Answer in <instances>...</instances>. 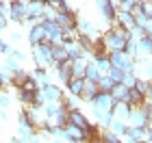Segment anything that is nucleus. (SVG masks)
Returning <instances> with one entry per match:
<instances>
[{"label":"nucleus","mask_w":152,"mask_h":143,"mask_svg":"<svg viewBox=\"0 0 152 143\" xmlns=\"http://www.w3.org/2000/svg\"><path fill=\"white\" fill-rule=\"evenodd\" d=\"M124 54H128L130 59H135V61H137V41L128 39V41H126V48H124Z\"/></svg>","instance_id":"obj_30"},{"label":"nucleus","mask_w":152,"mask_h":143,"mask_svg":"<svg viewBox=\"0 0 152 143\" xmlns=\"http://www.w3.org/2000/svg\"><path fill=\"white\" fill-rule=\"evenodd\" d=\"M113 117L115 119H122V121H128L130 113H133V106L128 104V102H115L113 104Z\"/></svg>","instance_id":"obj_10"},{"label":"nucleus","mask_w":152,"mask_h":143,"mask_svg":"<svg viewBox=\"0 0 152 143\" xmlns=\"http://www.w3.org/2000/svg\"><path fill=\"white\" fill-rule=\"evenodd\" d=\"M113 104H115V100L111 98V93H98V98L91 102V106L98 108V111H102V113H111Z\"/></svg>","instance_id":"obj_7"},{"label":"nucleus","mask_w":152,"mask_h":143,"mask_svg":"<svg viewBox=\"0 0 152 143\" xmlns=\"http://www.w3.org/2000/svg\"><path fill=\"white\" fill-rule=\"evenodd\" d=\"M137 78H139V76H137L135 72H128V74H124L122 85L126 87V89H133V87H135V83H137Z\"/></svg>","instance_id":"obj_29"},{"label":"nucleus","mask_w":152,"mask_h":143,"mask_svg":"<svg viewBox=\"0 0 152 143\" xmlns=\"http://www.w3.org/2000/svg\"><path fill=\"white\" fill-rule=\"evenodd\" d=\"M37 93H39V98L44 100V104H48V102H61L63 95H65V91L61 89V85H57V83H50V85L41 87Z\"/></svg>","instance_id":"obj_4"},{"label":"nucleus","mask_w":152,"mask_h":143,"mask_svg":"<svg viewBox=\"0 0 152 143\" xmlns=\"http://www.w3.org/2000/svg\"><path fill=\"white\" fill-rule=\"evenodd\" d=\"M7 26H9V20L0 15V33H4V30H7Z\"/></svg>","instance_id":"obj_40"},{"label":"nucleus","mask_w":152,"mask_h":143,"mask_svg":"<svg viewBox=\"0 0 152 143\" xmlns=\"http://www.w3.org/2000/svg\"><path fill=\"white\" fill-rule=\"evenodd\" d=\"M63 44H65V41H63ZM63 44H61V46H52V57H54V65H52V67H59V65H63L65 61H70L67 50H65Z\"/></svg>","instance_id":"obj_16"},{"label":"nucleus","mask_w":152,"mask_h":143,"mask_svg":"<svg viewBox=\"0 0 152 143\" xmlns=\"http://www.w3.org/2000/svg\"><path fill=\"white\" fill-rule=\"evenodd\" d=\"M100 141H102V143H122V137H117V134H113L111 130L102 128V132H100Z\"/></svg>","instance_id":"obj_27"},{"label":"nucleus","mask_w":152,"mask_h":143,"mask_svg":"<svg viewBox=\"0 0 152 143\" xmlns=\"http://www.w3.org/2000/svg\"><path fill=\"white\" fill-rule=\"evenodd\" d=\"M65 50H67V57H70V61H80V59H87L85 52H83V48L76 44V41H65ZM89 61V59H87Z\"/></svg>","instance_id":"obj_13"},{"label":"nucleus","mask_w":152,"mask_h":143,"mask_svg":"<svg viewBox=\"0 0 152 143\" xmlns=\"http://www.w3.org/2000/svg\"><path fill=\"white\" fill-rule=\"evenodd\" d=\"M70 124H72V126H76V128H78V130H83V132L91 130V128L96 126L94 121H91L85 113L80 111V108H76V111H70Z\"/></svg>","instance_id":"obj_6"},{"label":"nucleus","mask_w":152,"mask_h":143,"mask_svg":"<svg viewBox=\"0 0 152 143\" xmlns=\"http://www.w3.org/2000/svg\"><path fill=\"white\" fill-rule=\"evenodd\" d=\"M11 95H9V91H0V108H2V111H7V108L11 106Z\"/></svg>","instance_id":"obj_32"},{"label":"nucleus","mask_w":152,"mask_h":143,"mask_svg":"<svg viewBox=\"0 0 152 143\" xmlns=\"http://www.w3.org/2000/svg\"><path fill=\"white\" fill-rule=\"evenodd\" d=\"M31 78L39 85V89L52 83V80H50V70H46V67H35V70L31 72Z\"/></svg>","instance_id":"obj_11"},{"label":"nucleus","mask_w":152,"mask_h":143,"mask_svg":"<svg viewBox=\"0 0 152 143\" xmlns=\"http://www.w3.org/2000/svg\"><path fill=\"white\" fill-rule=\"evenodd\" d=\"M94 65H96V70L100 72V76H107V74H109V70H111V61H109V57L94 59Z\"/></svg>","instance_id":"obj_23"},{"label":"nucleus","mask_w":152,"mask_h":143,"mask_svg":"<svg viewBox=\"0 0 152 143\" xmlns=\"http://www.w3.org/2000/svg\"><path fill=\"white\" fill-rule=\"evenodd\" d=\"M96 7H98L100 17H102V22H104L107 26L115 24V17H117V0H100V2H96Z\"/></svg>","instance_id":"obj_2"},{"label":"nucleus","mask_w":152,"mask_h":143,"mask_svg":"<svg viewBox=\"0 0 152 143\" xmlns=\"http://www.w3.org/2000/svg\"><path fill=\"white\" fill-rule=\"evenodd\" d=\"M111 98H113L115 102H126V100H128V89H126L122 83H117L113 89H111Z\"/></svg>","instance_id":"obj_20"},{"label":"nucleus","mask_w":152,"mask_h":143,"mask_svg":"<svg viewBox=\"0 0 152 143\" xmlns=\"http://www.w3.org/2000/svg\"><path fill=\"white\" fill-rule=\"evenodd\" d=\"M9 41L11 44H20V41H22V33H9Z\"/></svg>","instance_id":"obj_38"},{"label":"nucleus","mask_w":152,"mask_h":143,"mask_svg":"<svg viewBox=\"0 0 152 143\" xmlns=\"http://www.w3.org/2000/svg\"><path fill=\"white\" fill-rule=\"evenodd\" d=\"M126 137L139 141V143H143V141H148V128H128Z\"/></svg>","instance_id":"obj_21"},{"label":"nucleus","mask_w":152,"mask_h":143,"mask_svg":"<svg viewBox=\"0 0 152 143\" xmlns=\"http://www.w3.org/2000/svg\"><path fill=\"white\" fill-rule=\"evenodd\" d=\"M9 143H22V141H18V139H15V137H13V139H11V141H9Z\"/></svg>","instance_id":"obj_45"},{"label":"nucleus","mask_w":152,"mask_h":143,"mask_svg":"<svg viewBox=\"0 0 152 143\" xmlns=\"http://www.w3.org/2000/svg\"><path fill=\"white\" fill-rule=\"evenodd\" d=\"M61 104H63V108H65L67 113H70V111H76V108H78L80 98H74V95L65 93V95H63V100H61Z\"/></svg>","instance_id":"obj_24"},{"label":"nucleus","mask_w":152,"mask_h":143,"mask_svg":"<svg viewBox=\"0 0 152 143\" xmlns=\"http://www.w3.org/2000/svg\"><path fill=\"white\" fill-rule=\"evenodd\" d=\"M41 141H44V139H41V134H39V132H33L31 139L26 141V143H41Z\"/></svg>","instance_id":"obj_39"},{"label":"nucleus","mask_w":152,"mask_h":143,"mask_svg":"<svg viewBox=\"0 0 152 143\" xmlns=\"http://www.w3.org/2000/svg\"><path fill=\"white\" fill-rule=\"evenodd\" d=\"M148 126H152V108H150V115H148Z\"/></svg>","instance_id":"obj_44"},{"label":"nucleus","mask_w":152,"mask_h":143,"mask_svg":"<svg viewBox=\"0 0 152 143\" xmlns=\"http://www.w3.org/2000/svg\"><path fill=\"white\" fill-rule=\"evenodd\" d=\"M31 54H33V61H35V67H46L50 70L54 65V57H52V46L44 41L39 46H33L31 48Z\"/></svg>","instance_id":"obj_1"},{"label":"nucleus","mask_w":152,"mask_h":143,"mask_svg":"<svg viewBox=\"0 0 152 143\" xmlns=\"http://www.w3.org/2000/svg\"><path fill=\"white\" fill-rule=\"evenodd\" d=\"M28 2H22V0H11V11H9V22L13 24H24V20L28 17V9H26Z\"/></svg>","instance_id":"obj_5"},{"label":"nucleus","mask_w":152,"mask_h":143,"mask_svg":"<svg viewBox=\"0 0 152 143\" xmlns=\"http://www.w3.org/2000/svg\"><path fill=\"white\" fill-rule=\"evenodd\" d=\"M9 57H13V59L18 61V63H22V61H26V54H24L22 50H15V48L11 50V54H9Z\"/></svg>","instance_id":"obj_37"},{"label":"nucleus","mask_w":152,"mask_h":143,"mask_svg":"<svg viewBox=\"0 0 152 143\" xmlns=\"http://www.w3.org/2000/svg\"><path fill=\"white\" fill-rule=\"evenodd\" d=\"M2 121H7V111H2V108H0V124H2Z\"/></svg>","instance_id":"obj_42"},{"label":"nucleus","mask_w":152,"mask_h":143,"mask_svg":"<svg viewBox=\"0 0 152 143\" xmlns=\"http://www.w3.org/2000/svg\"><path fill=\"white\" fill-rule=\"evenodd\" d=\"M98 85L96 83H89V80H85V89H83V93H80V102H89V104H91V102L98 98Z\"/></svg>","instance_id":"obj_12"},{"label":"nucleus","mask_w":152,"mask_h":143,"mask_svg":"<svg viewBox=\"0 0 152 143\" xmlns=\"http://www.w3.org/2000/svg\"><path fill=\"white\" fill-rule=\"evenodd\" d=\"M22 91H28V93H37V91H39V85H37V83H35V80H33V78H28V80H26V83H24Z\"/></svg>","instance_id":"obj_35"},{"label":"nucleus","mask_w":152,"mask_h":143,"mask_svg":"<svg viewBox=\"0 0 152 143\" xmlns=\"http://www.w3.org/2000/svg\"><path fill=\"white\" fill-rule=\"evenodd\" d=\"M109 61H111V67H115V70H120L124 74L135 72V59H130L124 52H111L109 54Z\"/></svg>","instance_id":"obj_3"},{"label":"nucleus","mask_w":152,"mask_h":143,"mask_svg":"<svg viewBox=\"0 0 152 143\" xmlns=\"http://www.w3.org/2000/svg\"><path fill=\"white\" fill-rule=\"evenodd\" d=\"M122 143H139V141H135V139H128V137H124Z\"/></svg>","instance_id":"obj_43"},{"label":"nucleus","mask_w":152,"mask_h":143,"mask_svg":"<svg viewBox=\"0 0 152 143\" xmlns=\"http://www.w3.org/2000/svg\"><path fill=\"white\" fill-rule=\"evenodd\" d=\"M148 37H150V39H152V33H150V35H148Z\"/></svg>","instance_id":"obj_48"},{"label":"nucleus","mask_w":152,"mask_h":143,"mask_svg":"<svg viewBox=\"0 0 152 143\" xmlns=\"http://www.w3.org/2000/svg\"><path fill=\"white\" fill-rule=\"evenodd\" d=\"M146 59H152V39L148 35L137 41V61H146Z\"/></svg>","instance_id":"obj_8"},{"label":"nucleus","mask_w":152,"mask_h":143,"mask_svg":"<svg viewBox=\"0 0 152 143\" xmlns=\"http://www.w3.org/2000/svg\"><path fill=\"white\" fill-rule=\"evenodd\" d=\"M143 143H152V141H150V139H148V141H143Z\"/></svg>","instance_id":"obj_47"},{"label":"nucleus","mask_w":152,"mask_h":143,"mask_svg":"<svg viewBox=\"0 0 152 143\" xmlns=\"http://www.w3.org/2000/svg\"><path fill=\"white\" fill-rule=\"evenodd\" d=\"M107 130H111L113 134H117V137L124 139V137H126V132H128V124H126V121H122V119H115L113 117V121L109 124Z\"/></svg>","instance_id":"obj_17"},{"label":"nucleus","mask_w":152,"mask_h":143,"mask_svg":"<svg viewBox=\"0 0 152 143\" xmlns=\"http://www.w3.org/2000/svg\"><path fill=\"white\" fill-rule=\"evenodd\" d=\"M113 87H115V83H113L109 76H102V78L98 80V91H100V93H111Z\"/></svg>","instance_id":"obj_26"},{"label":"nucleus","mask_w":152,"mask_h":143,"mask_svg":"<svg viewBox=\"0 0 152 143\" xmlns=\"http://www.w3.org/2000/svg\"><path fill=\"white\" fill-rule=\"evenodd\" d=\"M87 59H80V61H72V78H85V72H87Z\"/></svg>","instance_id":"obj_19"},{"label":"nucleus","mask_w":152,"mask_h":143,"mask_svg":"<svg viewBox=\"0 0 152 143\" xmlns=\"http://www.w3.org/2000/svg\"><path fill=\"white\" fill-rule=\"evenodd\" d=\"M63 130H65V134H67V143H78V141L83 139V130H78V128L72 126V124H67Z\"/></svg>","instance_id":"obj_22"},{"label":"nucleus","mask_w":152,"mask_h":143,"mask_svg":"<svg viewBox=\"0 0 152 143\" xmlns=\"http://www.w3.org/2000/svg\"><path fill=\"white\" fill-rule=\"evenodd\" d=\"M135 89L139 91V93H143V95H146V93H148V89H150V80H146V78H137Z\"/></svg>","instance_id":"obj_31"},{"label":"nucleus","mask_w":152,"mask_h":143,"mask_svg":"<svg viewBox=\"0 0 152 143\" xmlns=\"http://www.w3.org/2000/svg\"><path fill=\"white\" fill-rule=\"evenodd\" d=\"M100 72L96 70V65H94V61H89L87 63V72H85V80H89V83H96L98 85V80H100Z\"/></svg>","instance_id":"obj_25"},{"label":"nucleus","mask_w":152,"mask_h":143,"mask_svg":"<svg viewBox=\"0 0 152 143\" xmlns=\"http://www.w3.org/2000/svg\"><path fill=\"white\" fill-rule=\"evenodd\" d=\"M11 50H13V48L9 46V41L0 37V54H4V57H9V54H11Z\"/></svg>","instance_id":"obj_36"},{"label":"nucleus","mask_w":152,"mask_h":143,"mask_svg":"<svg viewBox=\"0 0 152 143\" xmlns=\"http://www.w3.org/2000/svg\"><path fill=\"white\" fill-rule=\"evenodd\" d=\"M26 39H28L31 48H33V46H39V44L46 41V33H44V28H41L39 24H35V26H31V28H28V33H26Z\"/></svg>","instance_id":"obj_9"},{"label":"nucleus","mask_w":152,"mask_h":143,"mask_svg":"<svg viewBox=\"0 0 152 143\" xmlns=\"http://www.w3.org/2000/svg\"><path fill=\"white\" fill-rule=\"evenodd\" d=\"M128 37L133 39V41H139V39H143V37H146V30H143V28H139V26H135V28L128 33Z\"/></svg>","instance_id":"obj_33"},{"label":"nucleus","mask_w":152,"mask_h":143,"mask_svg":"<svg viewBox=\"0 0 152 143\" xmlns=\"http://www.w3.org/2000/svg\"><path fill=\"white\" fill-rule=\"evenodd\" d=\"M109 78L113 80V83L117 85V83H122V78H124V72H120V70H115V67H111V70H109V74H107Z\"/></svg>","instance_id":"obj_34"},{"label":"nucleus","mask_w":152,"mask_h":143,"mask_svg":"<svg viewBox=\"0 0 152 143\" xmlns=\"http://www.w3.org/2000/svg\"><path fill=\"white\" fill-rule=\"evenodd\" d=\"M31 78V72H26L24 70V67H22V70H18L15 74H13V78H11V89H22V87H24V83H26V80H28Z\"/></svg>","instance_id":"obj_15"},{"label":"nucleus","mask_w":152,"mask_h":143,"mask_svg":"<svg viewBox=\"0 0 152 143\" xmlns=\"http://www.w3.org/2000/svg\"><path fill=\"white\" fill-rule=\"evenodd\" d=\"M65 89L70 95H74V98H80L83 89H85V78H70V83L65 85Z\"/></svg>","instance_id":"obj_14"},{"label":"nucleus","mask_w":152,"mask_h":143,"mask_svg":"<svg viewBox=\"0 0 152 143\" xmlns=\"http://www.w3.org/2000/svg\"><path fill=\"white\" fill-rule=\"evenodd\" d=\"M52 143H63V141H59V139H52Z\"/></svg>","instance_id":"obj_46"},{"label":"nucleus","mask_w":152,"mask_h":143,"mask_svg":"<svg viewBox=\"0 0 152 143\" xmlns=\"http://www.w3.org/2000/svg\"><path fill=\"white\" fill-rule=\"evenodd\" d=\"M0 63H2L11 74H15L18 70H22V63H18V61L13 59V57H4V61H0Z\"/></svg>","instance_id":"obj_28"},{"label":"nucleus","mask_w":152,"mask_h":143,"mask_svg":"<svg viewBox=\"0 0 152 143\" xmlns=\"http://www.w3.org/2000/svg\"><path fill=\"white\" fill-rule=\"evenodd\" d=\"M4 87L9 89V83H7V80H4V76L0 74V91H4Z\"/></svg>","instance_id":"obj_41"},{"label":"nucleus","mask_w":152,"mask_h":143,"mask_svg":"<svg viewBox=\"0 0 152 143\" xmlns=\"http://www.w3.org/2000/svg\"><path fill=\"white\" fill-rule=\"evenodd\" d=\"M126 102H128L133 108H139V106H143V102H146V95L139 93V91L133 87V89H128V100H126Z\"/></svg>","instance_id":"obj_18"}]
</instances>
